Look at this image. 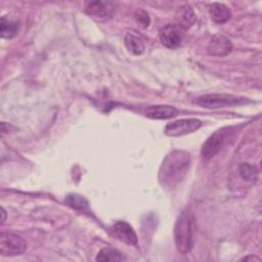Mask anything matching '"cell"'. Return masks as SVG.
<instances>
[{"instance_id": "obj_1", "label": "cell", "mask_w": 262, "mask_h": 262, "mask_svg": "<svg viewBox=\"0 0 262 262\" xmlns=\"http://www.w3.org/2000/svg\"><path fill=\"white\" fill-rule=\"evenodd\" d=\"M190 167V156L185 150H173L163 160L158 179L166 189H174L186 176Z\"/></svg>"}, {"instance_id": "obj_2", "label": "cell", "mask_w": 262, "mask_h": 262, "mask_svg": "<svg viewBox=\"0 0 262 262\" xmlns=\"http://www.w3.org/2000/svg\"><path fill=\"white\" fill-rule=\"evenodd\" d=\"M193 216L185 210L180 213L174 227V239L177 250L186 254L193 246Z\"/></svg>"}, {"instance_id": "obj_3", "label": "cell", "mask_w": 262, "mask_h": 262, "mask_svg": "<svg viewBox=\"0 0 262 262\" xmlns=\"http://www.w3.org/2000/svg\"><path fill=\"white\" fill-rule=\"evenodd\" d=\"M247 100L243 97H238L232 94L226 93H213V94H205L195 97L192 102L207 108H219L226 106L239 105L245 103Z\"/></svg>"}, {"instance_id": "obj_4", "label": "cell", "mask_w": 262, "mask_h": 262, "mask_svg": "<svg viewBox=\"0 0 262 262\" xmlns=\"http://www.w3.org/2000/svg\"><path fill=\"white\" fill-rule=\"evenodd\" d=\"M231 132H232L231 128L224 127L216 130L213 134H211L202 146V150H201L202 157L206 160L213 158L225 144Z\"/></svg>"}, {"instance_id": "obj_5", "label": "cell", "mask_w": 262, "mask_h": 262, "mask_svg": "<svg viewBox=\"0 0 262 262\" xmlns=\"http://www.w3.org/2000/svg\"><path fill=\"white\" fill-rule=\"evenodd\" d=\"M27 242L19 235L10 232L0 234V253L3 256H16L25 253Z\"/></svg>"}, {"instance_id": "obj_6", "label": "cell", "mask_w": 262, "mask_h": 262, "mask_svg": "<svg viewBox=\"0 0 262 262\" xmlns=\"http://www.w3.org/2000/svg\"><path fill=\"white\" fill-rule=\"evenodd\" d=\"M159 38L165 47L169 49L178 48L183 42V29H181L178 25L168 24L160 29Z\"/></svg>"}, {"instance_id": "obj_7", "label": "cell", "mask_w": 262, "mask_h": 262, "mask_svg": "<svg viewBox=\"0 0 262 262\" xmlns=\"http://www.w3.org/2000/svg\"><path fill=\"white\" fill-rule=\"evenodd\" d=\"M202 126V122L198 119H181L169 123L165 127V133L168 136L176 137L196 131Z\"/></svg>"}, {"instance_id": "obj_8", "label": "cell", "mask_w": 262, "mask_h": 262, "mask_svg": "<svg viewBox=\"0 0 262 262\" xmlns=\"http://www.w3.org/2000/svg\"><path fill=\"white\" fill-rule=\"evenodd\" d=\"M113 234L123 243L134 246L137 244V235L132 226L125 221H117L111 228Z\"/></svg>"}, {"instance_id": "obj_9", "label": "cell", "mask_w": 262, "mask_h": 262, "mask_svg": "<svg viewBox=\"0 0 262 262\" xmlns=\"http://www.w3.org/2000/svg\"><path fill=\"white\" fill-rule=\"evenodd\" d=\"M232 50L231 42L222 35H215L209 42L208 52L215 56H225Z\"/></svg>"}, {"instance_id": "obj_10", "label": "cell", "mask_w": 262, "mask_h": 262, "mask_svg": "<svg viewBox=\"0 0 262 262\" xmlns=\"http://www.w3.org/2000/svg\"><path fill=\"white\" fill-rule=\"evenodd\" d=\"M85 11L87 14H89L91 16L105 18V17L111 16L114 13L115 4L113 2L92 1L86 5Z\"/></svg>"}, {"instance_id": "obj_11", "label": "cell", "mask_w": 262, "mask_h": 262, "mask_svg": "<svg viewBox=\"0 0 262 262\" xmlns=\"http://www.w3.org/2000/svg\"><path fill=\"white\" fill-rule=\"evenodd\" d=\"M178 111L171 105H151L145 110V116L156 120H166L177 116Z\"/></svg>"}, {"instance_id": "obj_12", "label": "cell", "mask_w": 262, "mask_h": 262, "mask_svg": "<svg viewBox=\"0 0 262 262\" xmlns=\"http://www.w3.org/2000/svg\"><path fill=\"white\" fill-rule=\"evenodd\" d=\"M195 18V14L189 5H182L178 7L176 12V19L178 21V26L181 29H189L194 24Z\"/></svg>"}, {"instance_id": "obj_13", "label": "cell", "mask_w": 262, "mask_h": 262, "mask_svg": "<svg viewBox=\"0 0 262 262\" xmlns=\"http://www.w3.org/2000/svg\"><path fill=\"white\" fill-rule=\"evenodd\" d=\"M209 13H210L212 20L219 25L226 23L231 16L230 9L223 3L211 4L209 7Z\"/></svg>"}, {"instance_id": "obj_14", "label": "cell", "mask_w": 262, "mask_h": 262, "mask_svg": "<svg viewBox=\"0 0 262 262\" xmlns=\"http://www.w3.org/2000/svg\"><path fill=\"white\" fill-rule=\"evenodd\" d=\"M19 28V23L17 19L8 18L7 16H2L0 20V33L1 37L5 39H11L13 38Z\"/></svg>"}, {"instance_id": "obj_15", "label": "cell", "mask_w": 262, "mask_h": 262, "mask_svg": "<svg viewBox=\"0 0 262 262\" xmlns=\"http://www.w3.org/2000/svg\"><path fill=\"white\" fill-rule=\"evenodd\" d=\"M125 45L131 53L136 55H139L144 51V44L141 37L134 32H128L125 35Z\"/></svg>"}, {"instance_id": "obj_16", "label": "cell", "mask_w": 262, "mask_h": 262, "mask_svg": "<svg viewBox=\"0 0 262 262\" xmlns=\"http://www.w3.org/2000/svg\"><path fill=\"white\" fill-rule=\"evenodd\" d=\"M96 261H100V262H105V261H123L125 260V257L123 256V254L111 247H106L103 248L99 251V253L97 254Z\"/></svg>"}, {"instance_id": "obj_17", "label": "cell", "mask_w": 262, "mask_h": 262, "mask_svg": "<svg viewBox=\"0 0 262 262\" xmlns=\"http://www.w3.org/2000/svg\"><path fill=\"white\" fill-rule=\"evenodd\" d=\"M64 202L67 203L68 206L75 210L79 211H86L89 208V203L88 201L83 196L78 193H70L66 196Z\"/></svg>"}, {"instance_id": "obj_18", "label": "cell", "mask_w": 262, "mask_h": 262, "mask_svg": "<svg viewBox=\"0 0 262 262\" xmlns=\"http://www.w3.org/2000/svg\"><path fill=\"white\" fill-rule=\"evenodd\" d=\"M239 174L245 180H256L257 178L256 168L247 163H244L239 166Z\"/></svg>"}, {"instance_id": "obj_19", "label": "cell", "mask_w": 262, "mask_h": 262, "mask_svg": "<svg viewBox=\"0 0 262 262\" xmlns=\"http://www.w3.org/2000/svg\"><path fill=\"white\" fill-rule=\"evenodd\" d=\"M134 17H135V20L136 23L142 27V28H147L149 26V23H150V19H149V16H148V13L143 10V9H137L135 11V14H134Z\"/></svg>"}, {"instance_id": "obj_20", "label": "cell", "mask_w": 262, "mask_h": 262, "mask_svg": "<svg viewBox=\"0 0 262 262\" xmlns=\"http://www.w3.org/2000/svg\"><path fill=\"white\" fill-rule=\"evenodd\" d=\"M243 261H260V259L258 258V257H255V256H253V255H251V256H247V257H245V258H243L242 259Z\"/></svg>"}, {"instance_id": "obj_21", "label": "cell", "mask_w": 262, "mask_h": 262, "mask_svg": "<svg viewBox=\"0 0 262 262\" xmlns=\"http://www.w3.org/2000/svg\"><path fill=\"white\" fill-rule=\"evenodd\" d=\"M1 214H2V219H1V222L3 223V222L5 221V211H4V209H3V208L1 209Z\"/></svg>"}]
</instances>
